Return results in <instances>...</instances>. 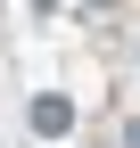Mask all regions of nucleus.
I'll return each instance as SVG.
<instances>
[{"label": "nucleus", "mask_w": 140, "mask_h": 148, "mask_svg": "<svg viewBox=\"0 0 140 148\" xmlns=\"http://www.w3.org/2000/svg\"><path fill=\"white\" fill-rule=\"evenodd\" d=\"M66 123H74V107H66L58 90H41V99H33V132H41V140H58Z\"/></svg>", "instance_id": "f257e3e1"}, {"label": "nucleus", "mask_w": 140, "mask_h": 148, "mask_svg": "<svg viewBox=\"0 0 140 148\" xmlns=\"http://www.w3.org/2000/svg\"><path fill=\"white\" fill-rule=\"evenodd\" d=\"M132 148H140V123H132Z\"/></svg>", "instance_id": "7ed1b4c3"}, {"label": "nucleus", "mask_w": 140, "mask_h": 148, "mask_svg": "<svg viewBox=\"0 0 140 148\" xmlns=\"http://www.w3.org/2000/svg\"><path fill=\"white\" fill-rule=\"evenodd\" d=\"M82 8H115V0H82Z\"/></svg>", "instance_id": "f03ea898"}]
</instances>
